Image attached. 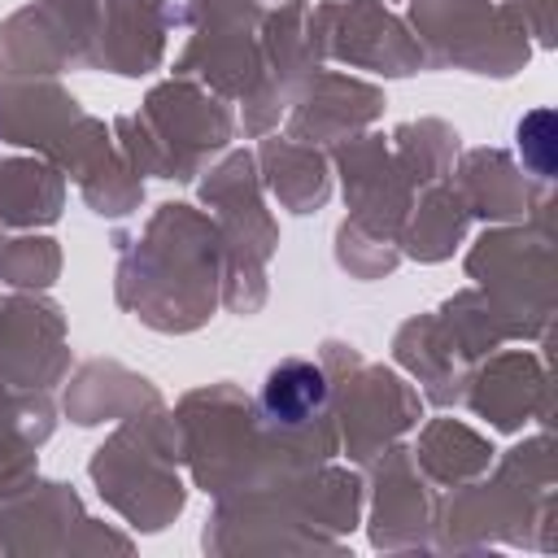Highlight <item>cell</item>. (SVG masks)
<instances>
[{"label":"cell","mask_w":558,"mask_h":558,"mask_svg":"<svg viewBox=\"0 0 558 558\" xmlns=\"http://www.w3.org/2000/svg\"><path fill=\"white\" fill-rule=\"evenodd\" d=\"M323 405H327V375H323V366H314L305 357L279 362L266 375L262 397H257V410H262L266 427H279V432L305 427Z\"/></svg>","instance_id":"obj_1"}]
</instances>
